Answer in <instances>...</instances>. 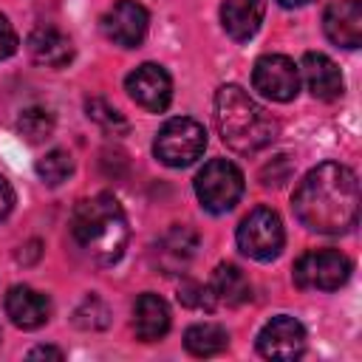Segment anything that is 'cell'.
<instances>
[{"label":"cell","mask_w":362,"mask_h":362,"mask_svg":"<svg viewBox=\"0 0 362 362\" xmlns=\"http://www.w3.org/2000/svg\"><path fill=\"white\" fill-rule=\"evenodd\" d=\"M294 215L303 226L320 235H342L359 218L356 173L337 161H322L305 173L291 198Z\"/></svg>","instance_id":"6da1fadb"},{"label":"cell","mask_w":362,"mask_h":362,"mask_svg":"<svg viewBox=\"0 0 362 362\" xmlns=\"http://www.w3.org/2000/svg\"><path fill=\"white\" fill-rule=\"evenodd\" d=\"M71 235L96 266H113L127 249L130 229L119 201L110 192H99L74 206Z\"/></svg>","instance_id":"7a4b0ae2"},{"label":"cell","mask_w":362,"mask_h":362,"mask_svg":"<svg viewBox=\"0 0 362 362\" xmlns=\"http://www.w3.org/2000/svg\"><path fill=\"white\" fill-rule=\"evenodd\" d=\"M215 124L223 144L235 153L252 156L277 139V122L266 107H260L243 88L223 85L215 93Z\"/></svg>","instance_id":"3957f363"},{"label":"cell","mask_w":362,"mask_h":362,"mask_svg":"<svg viewBox=\"0 0 362 362\" xmlns=\"http://www.w3.org/2000/svg\"><path fill=\"white\" fill-rule=\"evenodd\" d=\"M206 147V130L189 116H175L164 122L153 141V153L167 167H189L195 158L204 156Z\"/></svg>","instance_id":"277c9868"},{"label":"cell","mask_w":362,"mask_h":362,"mask_svg":"<svg viewBox=\"0 0 362 362\" xmlns=\"http://www.w3.org/2000/svg\"><path fill=\"white\" fill-rule=\"evenodd\" d=\"M195 195L206 212H229L243 195V173L226 158H212L195 175Z\"/></svg>","instance_id":"5b68a950"},{"label":"cell","mask_w":362,"mask_h":362,"mask_svg":"<svg viewBox=\"0 0 362 362\" xmlns=\"http://www.w3.org/2000/svg\"><path fill=\"white\" fill-rule=\"evenodd\" d=\"M283 243H286V229H283V221L274 209L257 206L238 226V246L252 260L266 263V260L277 257Z\"/></svg>","instance_id":"8992f818"},{"label":"cell","mask_w":362,"mask_h":362,"mask_svg":"<svg viewBox=\"0 0 362 362\" xmlns=\"http://www.w3.org/2000/svg\"><path fill=\"white\" fill-rule=\"evenodd\" d=\"M354 263L337 249H317L305 252L294 263V283L303 291H337L348 283Z\"/></svg>","instance_id":"52a82bcc"},{"label":"cell","mask_w":362,"mask_h":362,"mask_svg":"<svg viewBox=\"0 0 362 362\" xmlns=\"http://www.w3.org/2000/svg\"><path fill=\"white\" fill-rule=\"evenodd\" d=\"M252 85L272 102H291L300 90V68L283 54H263L252 68Z\"/></svg>","instance_id":"ba28073f"},{"label":"cell","mask_w":362,"mask_h":362,"mask_svg":"<svg viewBox=\"0 0 362 362\" xmlns=\"http://www.w3.org/2000/svg\"><path fill=\"white\" fill-rule=\"evenodd\" d=\"M124 88H127L130 99H133L139 107L150 110V113L167 110V105H170V99H173V79H170V74H167L161 65H156V62H144V65H139L136 71H130L127 79H124Z\"/></svg>","instance_id":"9c48e42d"},{"label":"cell","mask_w":362,"mask_h":362,"mask_svg":"<svg viewBox=\"0 0 362 362\" xmlns=\"http://www.w3.org/2000/svg\"><path fill=\"white\" fill-rule=\"evenodd\" d=\"M147 25H150L147 8L136 0H119L102 17L105 37L122 48H139L141 40L147 37Z\"/></svg>","instance_id":"30bf717a"},{"label":"cell","mask_w":362,"mask_h":362,"mask_svg":"<svg viewBox=\"0 0 362 362\" xmlns=\"http://www.w3.org/2000/svg\"><path fill=\"white\" fill-rule=\"evenodd\" d=\"M257 351L266 359H297L305 351V328L294 317L277 314L260 328Z\"/></svg>","instance_id":"8fae6325"},{"label":"cell","mask_w":362,"mask_h":362,"mask_svg":"<svg viewBox=\"0 0 362 362\" xmlns=\"http://www.w3.org/2000/svg\"><path fill=\"white\" fill-rule=\"evenodd\" d=\"M325 37L339 48L362 45V0H334L322 14Z\"/></svg>","instance_id":"7c38bea8"},{"label":"cell","mask_w":362,"mask_h":362,"mask_svg":"<svg viewBox=\"0 0 362 362\" xmlns=\"http://www.w3.org/2000/svg\"><path fill=\"white\" fill-rule=\"evenodd\" d=\"M198 249V235L189 226H173L153 249V260L164 274H178L189 266Z\"/></svg>","instance_id":"4fadbf2b"},{"label":"cell","mask_w":362,"mask_h":362,"mask_svg":"<svg viewBox=\"0 0 362 362\" xmlns=\"http://www.w3.org/2000/svg\"><path fill=\"white\" fill-rule=\"evenodd\" d=\"M6 314L17 328H40L51 317V303L31 286H11L6 294Z\"/></svg>","instance_id":"5bb4252c"},{"label":"cell","mask_w":362,"mask_h":362,"mask_svg":"<svg viewBox=\"0 0 362 362\" xmlns=\"http://www.w3.org/2000/svg\"><path fill=\"white\" fill-rule=\"evenodd\" d=\"M300 71H303V79L314 99L334 102L342 96V74L331 57H325L320 51H308L300 62Z\"/></svg>","instance_id":"9a60e30c"},{"label":"cell","mask_w":362,"mask_h":362,"mask_svg":"<svg viewBox=\"0 0 362 362\" xmlns=\"http://www.w3.org/2000/svg\"><path fill=\"white\" fill-rule=\"evenodd\" d=\"M263 11H266L263 0H223V6H221L223 31L232 40L246 42L257 34V28L263 23Z\"/></svg>","instance_id":"2e32d148"},{"label":"cell","mask_w":362,"mask_h":362,"mask_svg":"<svg viewBox=\"0 0 362 362\" xmlns=\"http://www.w3.org/2000/svg\"><path fill=\"white\" fill-rule=\"evenodd\" d=\"M28 54L34 62H40L45 68H65L74 59V45L59 28L40 25L28 37Z\"/></svg>","instance_id":"e0dca14e"},{"label":"cell","mask_w":362,"mask_h":362,"mask_svg":"<svg viewBox=\"0 0 362 362\" xmlns=\"http://www.w3.org/2000/svg\"><path fill=\"white\" fill-rule=\"evenodd\" d=\"M133 331L144 342H156L170 331V308L158 294H141L133 305Z\"/></svg>","instance_id":"ac0fdd59"},{"label":"cell","mask_w":362,"mask_h":362,"mask_svg":"<svg viewBox=\"0 0 362 362\" xmlns=\"http://www.w3.org/2000/svg\"><path fill=\"white\" fill-rule=\"evenodd\" d=\"M209 288H212L215 300L226 303V305H243L252 300V283L235 263H221L212 274Z\"/></svg>","instance_id":"d6986e66"},{"label":"cell","mask_w":362,"mask_h":362,"mask_svg":"<svg viewBox=\"0 0 362 362\" xmlns=\"http://www.w3.org/2000/svg\"><path fill=\"white\" fill-rule=\"evenodd\" d=\"M226 345H229V334H226V328H221L215 322H195L184 334V348L192 356H215Z\"/></svg>","instance_id":"ffe728a7"},{"label":"cell","mask_w":362,"mask_h":362,"mask_svg":"<svg viewBox=\"0 0 362 362\" xmlns=\"http://www.w3.org/2000/svg\"><path fill=\"white\" fill-rule=\"evenodd\" d=\"M17 130L20 136H25L31 144L45 141L54 133V116L45 107H25L17 119Z\"/></svg>","instance_id":"44dd1931"},{"label":"cell","mask_w":362,"mask_h":362,"mask_svg":"<svg viewBox=\"0 0 362 362\" xmlns=\"http://www.w3.org/2000/svg\"><path fill=\"white\" fill-rule=\"evenodd\" d=\"M71 173H74V158L68 150H51L37 161V175L48 187H59Z\"/></svg>","instance_id":"7402d4cb"},{"label":"cell","mask_w":362,"mask_h":362,"mask_svg":"<svg viewBox=\"0 0 362 362\" xmlns=\"http://www.w3.org/2000/svg\"><path fill=\"white\" fill-rule=\"evenodd\" d=\"M85 110H88V119H93L99 127H105L107 133H124L127 130V122H124V116L110 105V102H105V99H88L85 102Z\"/></svg>","instance_id":"603a6c76"},{"label":"cell","mask_w":362,"mask_h":362,"mask_svg":"<svg viewBox=\"0 0 362 362\" xmlns=\"http://www.w3.org/2000/svg\"><path fill=\"white\" fill-rule=\"evenodd\" d=\"M178 300H181V305H187V308H198V311H212V308L218 305L212 288L204 286V283H195V280L181 283V288H178Z\"/></svg>","instance_id":"cb8c5ba5"},{"label":"cell","mask_w":362,"mask_h":362,"mask_svg":"<svg viewBox=\"0 0 362 362\" xmlns=\"http://www.w3.org/2000/svg\"><path fill=\"white\" fill-rule=\"evenodd\" d=\"M74 322H76L79 328H90V331L105 328V325H107V305H105L99 297H93V294H90V297L76 308Z\"/></svg>","instance_id":"d4e9b609"},{"label":"cell","mask_w":362,"mask_h":362,"mask_svg":"<svg viewBox=\"0 0 362 362\" xmlns=\"http://www.w3.org/2000/svg\"><path fill=\"white\" fill-rule=\"evenodd\" d=\"M17 51V31L11 28V23L0 14V59L11 57Z\"/></svg>","instance_id":"484cf974"},{"label":"cell","mask_w":362,"mask_h":362,"mask_svg":"<svg viewBox=\"0 0 362 362\" xmlns=\"http://www.w3.org/2000/svg\"><path fill=\"white\" fill-rule=\"evenodd\" d=\"M11 209H14V189H11V184L0 175V221H3Z\"/></svg>","instance_id":"4316f807"},{"label":"cell","mask_w":362,"mask_h":362,"mask_svg":"<svg viewBox=\"0 0 362 362\" xmlns=\"http://www.w3.org/2000/svg\"><path fill=\"white\" fill-rule=\"evenodd\" d=\"M28 356H31V359H57V362H59L65 354H62L59 348H48V345H42V348H34V351H28Z\"/></svg>","instance_id":"83f0119b"},{"label":"cell","mask_w":362,"mask_h":362,"mask_svg":"<svg viewBox=\"0 0 362 362\" xmlns=\"http://www.w3.org/2000/svg\"><path fill=\"white\" fill-rule=\"evenodd\" d=\"M280 6H286V8H297V6H305V3H311V0H277Z\"/></svg>","instance_id":"f1b7e54d"}]
</instances>
